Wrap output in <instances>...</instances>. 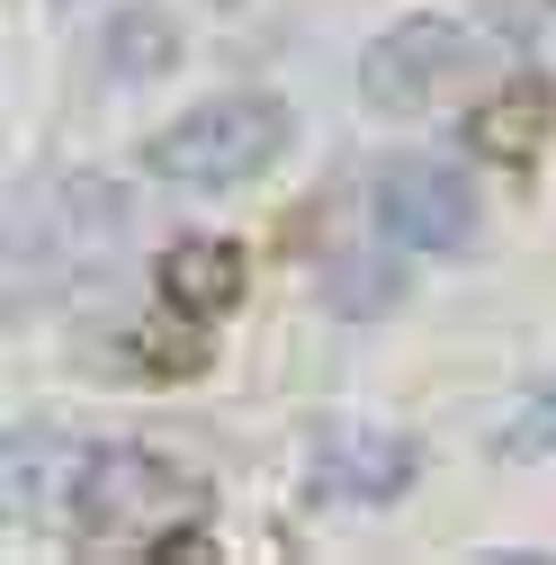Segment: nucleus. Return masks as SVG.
Returning a JSON list of instances; mask_svg holds the SVG:
<instances>
[{"label": "nucleus", "instance_id": "f257e3e1", "mask_svg": "<svg viewBox=\"0 0 556 565\" xmlns=\"http://www.w3.org/2000/svg\"><path fill=\"white\" fill-rule=\"evenodd\" d=\"M278 145H288V108L269 90H225V99H197L180 126H162L145 162L180 189H234L260 162H278Z\"/></svg>", "mask_w": 556, "mask_h": 565}, {"label": "nucleus", "instance_id": "7ed1b4c3", "mask_svg": "<svg viewBox=\"0 0 556 565\" xmlns=\"http://www.w3.org/2000/svg\"><path fill=\"white\" fill-rule=\"evenodd\" d=\"M467 63H475V36L467 28L413 19V28H395V36H377L360 54V99L377 117H413V108H431L449 82H467Z\"/></svg>", "mask_w": 556, "mask_h": 565}, {"label": "nucleus", "instance_id": "0eeeda50", "mask_svg": "<svg viewBox=\"0 0 556 565\" xmlns=\"http://www.w3.org/2000/svg\"><path fill=\"white\" fill-rule=\"evenodd\" d=\"M162 63H171L162 10H117V19H108V73H117V82H153Z\"/></svg>", "mask_w": 556, "mask_h": 565}, {"label": "nucleus", "instance_id": "1a4fd4ad", "mask_svg": "<svg viewBox=\"0 0 556 565\" xmlns=\"http://www.w3.org/2000/svg\"><path fill=\"white\" fill-rule=\"evenodd\" d=\"M538 126H547V99H538V90H512V99H494V108H484L475 145H484V153H503V162H521V153L538 145Z\"/></svg>", "mask_w": 556, "mask_h": 565}, {"label": "nucleus", "instance_id": "20e7f679", "mask_svg": "<svg viewBox=\"0 0 556 565\" xmlns=\"http://www.w3.org/2000/svg\"><path fill=\"white\" fill-rule=\"evenodd\" d=\"M377 225H386V243H404V252H458L467 225H475V198H467V180H458L449 162L404 153V162L377 171Z\"/></svg>", "mask_w": 556, "mask_h": 565}, {"label": "nucleus", "instance_id": "423d86ee", "mask_svg": "<svg viewBox=\"0 0 556 565\" xmlns=\"http://www.w3.org/2000/svg\"><path fill=\"white\" fill-rule=\"evenodd\" d=\"M162 297H171V306H189V315H225V306L243 297V252H234V243H216V234L171 243V252H162Z\"/></svg>", "mask_w": 556, "mask_h": 565}, {"label": "nucleus", "instance_id": "f03ea898", "mask_svg": "<svg viewBox=\"0 0 556 565\" xmlns=\"http://www.w3.org/2000/svg\"><path fill=\"white\" fill-rule=\"evenodd\" d=\"M189 512V484L145 458V449H90L82 476H73V521L90 539H135V547H153L171 521Z\"/></svg>", "mask_w": 556, "mask_h": 565}, {"label": "nucleus", "instance_id": "6e6552de", "mask_svg": "<svg viewBox=\"0 0 556 565\" xmlns=\"http://www.w3.org/2000/svg\"><path fill=\"white\" fill-rule=\"evenodd\" d=\"M395 297H404V278H395L386 260H368V252H351V260L323 269V306H332V315H386Z\"/></svg>", "mask_w": 556, "mask_h": 565}, {"label": "nucleus", "instance_id": "39448f33", "mask_svg": "<svg viewBox=\"0 0 556 565\" xmlns=\"http://www.w3.org/2000/svg\"><path fill=\"white\" fill-rule=\"evenodd\" d=\"M404 476H413V440L395 431H332L314 449V484L341 503H386V493H404Z\"/></svg>", "mask_w": 556, "mask_h": 565}, {"label": "nucleus", "instance_id": "9d476101", "mask_svg": "<svg viewBox=\"0 0 556 565\" xmlns=\"http://www.w3.org/2000/svg\"><path fill=\"white\" fill-rule=\"evenodd\" d=\"M503 458H556V386H538V395L503 422Z\"/></svg>", "mask_w": 556, "mask_h": 565}]
</instances>
